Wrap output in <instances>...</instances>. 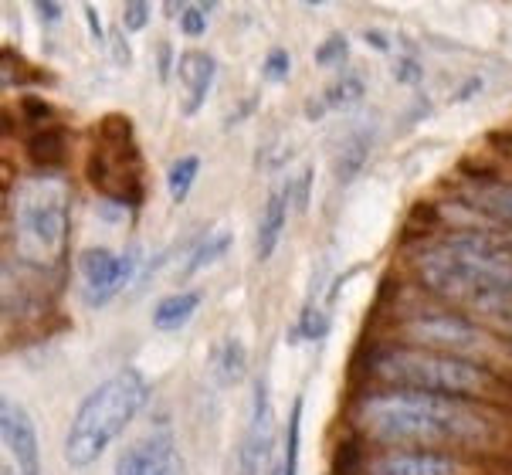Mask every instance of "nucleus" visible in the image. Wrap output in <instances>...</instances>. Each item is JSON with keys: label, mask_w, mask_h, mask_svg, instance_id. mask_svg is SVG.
Masks as SVG:
<instances>
[{"label": "nucleus", "mask_w": 512, "mask_h": 475, "mask_svg": "<svg viewBox=\"0 0 512 475\" xmlns=\"http://www.w3.org/2000/svg\"><path fill=\"white\" fill-rule=\"evenodd\" d=\"M357 428L373 442L397 448L485 445L496 435L489 411L468 397L421 394V391H377L357 404Z\"/></svg>", "instance_id": "1"}, {"label": "nucleus", "mask_w": 512, "mask_h": 475, "mask_svg": "<svg viewBox=\"0 0 512 475\" xmlns=\"http://www.w3.org/2000/svg\"><path fill=\"white\" fill-rule=\"evenodd\" d=\"M414 272L435 296L512 326V248L502 241L458 231L414 255Z\"/></svg>", "instance_id": "2"}, {"label": "nucleus", "mask_w": 512, "mask_h": 475, "mask_svg": "<svg viewBox=\"0 0 512 475\" xmlns=\"http://www.w3.org/2000/svg\"><path fill=\"white\" fill-rule=\"evenodd\" d=\"M72 235V190L55 170L14 180L7 197V245L31 272H55L65 262Z\"/></svg>", "instance_id": "3"}, {"label": "nucleus", "mask_w": 512, "mask_h": 475, "mask_svg": "<svg viewBox=\"0 0 512 475\" xmlns=\"http://www.w3.org/2000/svg\"><path fill=\"white\" fill-rule=\"evenodd\" d=\"M146 401H150V380L143 377V370L123 367L102 380L72 414L62 445L65 462L72 469H89L99 462L112 442L133 425Z\"/></svg>", "instance_id": "4"}, {"label": "nucleus", "mask_w": 512, "mask_h": 475, "mask_svg": "<svg viewBox=\"0 0 512 475\" xmlns=\"http://www.w3.org/2000/svg\"><path fill=\"white\" fill-rule=\"evenodd\" d=\"M370 370L390 391H421L448 397H475L492 384V374L472 360L448 357L424 347H390L370 360Z\"/></svg>", "instance_id": "5"}, {"label": "nucleus", "mask_w": 512, "mask_h": 475, "mask_svg": "<svg viewBox=\"0 0 512 475\" xmlns=\"http://www.w3.org/2000/svg\"><path fill=\"white\" fill-rule=\"evenodd\" d=\"M89 177L95 190L109 201L129 204L143 197V160L136 146L133 123L112 112L106 123L95 126V143L89 153Z\"/></svg>", "instance_id": "6"}, {"label": "nucleus", "mask_w": 512, "mask_h": 475, "mask_svg": "<svg viewBox=\"0 0 512 475\" xmlns=\"http://www.w3.org/2000/svg\"><path fill=\"white\" fill-rule=\"evenodd\" d=\"M404 333L411 336L418 347L424 350H438L448 353V357H462V360H475V357H492L499 347L482 326H475L472 319L458 316V313H424L418 319L404 326Z\"/></svg>", "instance_id": "7"}, {"label": "nucleus", "mask_w": 512, "mask_h": 475, "mask_svg": "<svg viewBox=\"0 0 512 475\" xmlns=\"http://www.w3.org/2000/svg\"><path fill=\"white\" fill-rule=\"evenodd\" d=\"M140 262H143L140 248H126V252L85 248V252L78 255V282H82L85 306H92V309L109 306V302L136 279Z\"/></svg>", "instance_id": "8"}, {"label": "nucleus", "mask_w": 512, "mask_h": 475, "mask_svg": "<svg viewBox=\"0 0 512 475\" xmlns=\"http://www.w3.org/2000/svg\"><path fill=\"white\" fill-rule=\"evenodd\" d=\"M275 418H272V394L268 377H258L251 387V408L245 435L238 438L228 465V475H262V469L275 459Z\"/></svg>", "instance_id": "9"}, {"label": "nucleus", "mask_w": 512, "mask_h": 475, "mask_svg": "<svg viewBox=\"0 0 512 475\" xmlns=\"http://www.w3.org/2000/svg\"><path fill=\"white\" fill-rule=\"evenodd\" d=\"M0 431H4V445H7V452H11L17 472L45 475L38 428H34L28 408H21L17 401H4V408H0Z\"/></svg>", "instance_id": "10"}, {"label": "nucleus", "mask_w": 512, "mask_h": 475, "mask_svg": "<svg viewBox=\"0 0 512 475\" xmlns=\"http://www.w3.org/2000/svg\"><path fill=\"white\" fill-rule=\"evenodd\" d=\"M367 475H468V469L431 448H390L367 465Z\"/></svg>", "instance_id": "11"}, {"label": "nucleus", "mask_w": 512, "mask_h": 475, "mask_svg": "<svg viewBox=\"0 0 512 475\" xmlns=\"http://www.w3.org/2000/svg\"><path fill=\"white\" fill-rule=\"evenodd\" d=\"M173 472V438L156 431L129 442L116 459V475H170Z\"/></svg>", "instance_id": "12"}, {"label": "nucleus", "mask_w": 512, "mask_h": 475, "mask_svg": "<svg viewBox=\"0 0 512 475\" xmlns=\"http://www.w3.org/2000/svg\"><path fill=\"white\" fill-rule=\"evenodd\" d=\"M177 75L184 85V116H197L204 109V102L211 99V89L218 82V58L207 55V51H184L177 58Z\"/></svg>", "instance_id": "13"}, {"label": "nucleus", "mask_w": 512, "mask_h": 475, "mask_svg": "<svg viewBox=\"0 0 512 475\" xmlns=\"http://www.w3.org/2000/svg\"><path fill=\"white\" fill-rule=\"evenodd\" d=\"M289 204H292V190L289 184L275 187L272 194L265 197L262 218H258V231H255V255L258 262H268L279 248V241L285 235V221H289Z\"/></svg>", "instance_id": "14"}, {"label": "nucleus", "mask_w": 512, "mask_h": 475, "mask_svg": "<svg viewBox=\"0 0 512 475\" xmlns=\"http://www.w3.org/2000/svg\"><path fill=\"white\" fill-rule=\"evenodd\" d=\"M201 292L197 289H184V292H170V296H163L160 302L153 306V326L160 333H177L184 330L190 319L197 316V309H201Z\"/></svg>", "instance_id": "15"}, {"label": "nucleus", "mask_w": 512, "mask_h": 475, "mask_svg": "<svg viewBox=\"0 0 512 475\" xmlns=\"http://www.w3.org/2000/svg\"><path fill=\"white\" fill-rule=\"evenodd\" d=\"M302 411H306V397H295L292 411H289V425H285V438L282 448L272 459V475H299V462H302Z\"/></svg>", "instance_id": "16"}, {"label": "nucleus", "mask_w": 512, "mask_h": 475, "mask_svg": "<svg viewBox=\"0 0 512 475\" xmlns=\"http://www.w3.org/2000/svg\"><path fill=\"white\" fill-rule=\"evenodd\" d=\"M468 201L479 207L482 214H489V218L512 224V184H506V180H482Z\"/></svg>", "instance_id": "17"}, {"label": "nucleus", "mask_w": 512, "mask_h": 475, "mask_svg": "<svg viewBox=\"0 0 512 475\" xmlns=\"http://www.w3.org/2000/svg\"><path fill=\"white\" fill-rule=\"evenodd\" d=\"M228 252H231V231L228 228H211L194 248H190V258H187L184 272L194 275L201 269H211V265H218Z\"/></svg>", "instance_id": "18"}, {"label": "nucleus", "mask_w": 512, "mask_h": 475, "mask_svg": "<svg viewBox=\"0 0 512 475\" xmlns=\"http://www.w3.org/2000/svg\"><path fill=\"white\" fill-rule=\"evenodd\" d=\"M197 177H201V157L197 153H184V157H177L170 163L167 170V194L173 204H184L190 197V190H194Z\"/></svg>", "instance_id": "19"}, {"label": "nucleus", "mask_w": 512, "mask_h": 475, "mask_svg": "<svg viewBox=\"0 0 512 475\" xmlns=\"http://www.w3.org/2000/svg\"><path fill=\"white\" fill-rule=\"evenodd\" d=\"M214 367H218V374H221L224 384H238V380L245 377V367H248L245 343H241L238 336H228V340L221 343L218 357H214Z\"/></svg>", "instance_id": "20"}, {"label": "nucleus", "mask_w": 512, "mask_h": 475, "mask_svg": "<svg viewBox=\"0 0 512 475\" xmlns=\"http://www.w3.org/2000/svg\"><path fill=\"white\" fill-rule=\"evenodd\" d=\"M360 99H363V82H360V75H343V79H336V82L323 92L326 109H350V106H357Z\"/></svg>", "instance_id": "21"}, {"label": "nucleus", "mask_w": 512, "mask_h": 475, "mask_svg": "<svg viewBox=\"0 0 512 475\" xmlns=\"http://www.w3.org/2000/svg\"><path fill=\"white\" fill-rule=\"evenodd\" d=\"M367 153H370L367 136H350V143L343 146L340 160H336V170H340V180H353V177H357V170L363 167V160H367Z\"/></svg>", "instance_id": "22"}, {"label": "nucleus", "mask_w": 512, "mask_h": 475, "mask_svg": "<svg viewBox=\"0 0 512 475\" xmlns=\"http://www.w3.org/2000/svg\"><path fill=\"white\" fill-rule=\"evenodd\" d=\"M211 14H214V4H184V11H180L177 24H180V31H184L187 38H204Z\"/></svg>", "instance_id": "23"}, {"label": "nucleus", "mask_w": 512, "mask_h": 475, "mask_svg": "<svg viewBox=\"0 0 512 475\" xmlns=\"http://www.w3.org/2000/svg\"><path fill=\"white\" fill-rule=\"evenodd\" d=\"M346 55H350V41H346V34H329L323 45L316 48V65H323V68L343 65Z\"/></svg>", "instance_id": "24"}, {"label": "nucleus", "mask_w": 512, "mask_h": 475, "mask_svg": "<svg viewBox=\"0 0 512 475\" xmlns=\"http://www.w3.org/2000/svg\"><path fill=\"white\" fill-rule=\"evenodd\" d=\"M289 72H292V55L285 48H275V51H268V58H265V65H262V75L268 82H285L289 79Z\"/></svg>", "instance_id": "25"}, {"label": "nucleus", "mask_w": 512, "mask_h": 475, "mask_svg": "<svg viewBox=\"0 0 512 475\" xmlns=\"http://www.w3.org/2000/svg\"><path fill=\"white\" fill-rule=\"evenodd\" d=\"M150 14H153V7L146 4V0H133V4H126V11H123V28H126V34L143 31L146 24H150Z\"/></svg>", "instance_id": "26"}, {"label": "nucleus", "mask_w": 512, "mask_h": 475, "mask_svg": "<svg viewBox=\"0 0 512 475\" xmlns=\"http://www.w3.org/2000/svg\"><path fill=\"white\" fill-rule=\"evenodd\" d=\"M289 190L295 197V211H306L309 207V194H312V167H302V174L289 180Z\"/></svg>", "instance_id": "27"}, {"label": "nucleus", "mask_w": 512, "mask_h": 475, "mask_svg": "<svg viewBox=\"0 0 512 475\" xmlns=\"http://www.w3.org/2000/svg\"><path fill=\"white\" fill-rule=\"evenodd\" d=\"M394 75H397V82H414L421 75V68H418V62H414V58H401V62H397V68H394Z\"/></svg>", "instance_id": "28"}, {"label": "nucleus", "mask_w": 512, "mask_h": 475, "mask_svg": "<svg viewBox=\"0 0 512 475\" xmlns=\"http://www.w3.org/2000/svg\"><path fill=\"white\" fill-rule=\"evenodd\" d=\"M85 17H89L92 38L99 41V45H106V31H102V24H99V14H95V7H85Z\"/></svg>", "instance_id": "29"}, {"label": "nucleus", "mask_w": 512, "mask_h": 475, "mask_svg": "<svg viewBox=\"0 0 512 475\" xmlns=\"http://www.w3.org/2000/svg\"><path fill=\"white\" fill-rule=\"evenodd\" d=\"M112 45H116V58H119V65H129V62H133V51L126 48L123 34H116V38H112Z\"/></svg>", "instance_id": "30"}, {"label": "nucleus", "mask_w": 512, "mask_h": 475, "mask_svg": "<svg viewBox=\"0 0 512 475\" xmlns=\"http://www.w3.org/2000/svg\"><path fill=\"white\" fill-rule=\"evenodd\" d=\"M41 14V21H58L62 17V4H34Z\"/></svg>", "instance_id": "31"}, {"label": "nucleus", "mask_w": 512, "mask_h": 475, "mask_svg": "<svg viewBox=\"0 0 512 475\" xmlns=\"http://www.w3.org/2000/svg\"><path fill=\"white\" fill-rule=\"evenodd\" d=\"M363 41H367L370 48H377V51H387L390 48V41L380 31H367V34H363Z\"/></svg>", "instance_id": "32"}, {"label": "nucleus", "mask_w": 512, "mask_h": 475, "mask_svg": "<svg viewBox=\"0 0 512 475\" xmlns=\"http://www.w3.org/2000/svg\"><path fill=\"white\" fill-rule=\"evenodd\" d=\"M0 475H21V472H17L14 465H4V472H0Z\"/></svg>", "instance_id": "33"}]
</instances>
